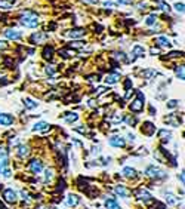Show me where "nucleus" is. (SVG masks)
<instances>
[{"instance_id":"nucleus-1","label":"nucleus","mask_w":185,"mask_h":209,"mask_svg":"<svg viewBox=\"0 0 185 209\" xmlns=\"http://www.w3.org/2000/svg\"><path fill=\"white\" fill-rule=\"evenodd\" d=\"M19 22L22 24V25H25V27H37L38 25V16H37L36 13H33V12H25L22 16H21V19H19Z\"/></svg>"},{"instance_id":"nucleus-2","label":"nucleus","mask_w":185,"mask_h":209,"mask_svg":"<svg viewBox=\"0 0 185 209\" xmlns=\"http://www.w3.org/2000/svg\"><path fill=\"white\" fill-rule=\"evenodd\" d=\"M144 101H145V96L142 95V92H138V98L130 104V110L135 111V113H139L144 110Z\"/></svg>"},{"instance_id":"nucleus-3","label":"nucleus","mask_w":185,"mask_h":209,"mask_svg":"<svg viewBox=\"0 0 185 209\" xmlns=\"http://www.w3.org/2000/svg\"><path fill=\"white\" fill-rule=\"evenodd\" d=\"M145 173H147V176H149V178H161V176L166 175V172H164L163 169L155 167V166H148L147 170H145Z\"/></svg>"},{"instance_id":"nucleus-4","label":"nucleus","mask_w":185,"mask_h":209,"mask_svg":"<svg viewBox=\"0 0 185 209\" xmlns=\"http://www.w3.org/2000/svg\"><path fill=\"white\" fill-rule=\"evenodd\" d=\"M3 199L7 202V203H16L18 202V194L16 191H13L12 188H7L3 191Z\"/></svg>"},{"instance_id":"nucleus-5","label":"nucleus","mask_w":185,"mask_h":209,"mask_svg":"<svg viewBox=\"0 0 185 209\" xmlns=\"http://www.w3.org/2000/svg\"><path fill=\"white\" fill-rule=\"evenodd\" d=\"M7 162H9L7 151L4 148H0V173H1V170H4L7 167Z\"/></svg>"},{"instance_id":"nucleus-6","label":"nucleus","mask_w":185,"mask_h":209,"mask_svg":"<svg viewBox=\"0 0 185 209\" xmlns=\"http://www.w3.org/2000/svg\"><path fill=\"white\" fill-rule=\"evenodd\" d=\"M30 170L33 172V173H40L41 170H43V165H41V162L40 160H31L30 162Z\"/></svg>"},{"instance_id":"nucleus-7","label":"nucleus","mask_w":185,"mask_h":209,"mask_svg":"<svg viewBox=\"0 0 185 209\" xmlns=\"http://www.w3.org/2000/svg\"><path fill=\"white\" fill-rule=\"evenodd\" d=\"M114 190H115V193H117L120 197H126V199H127V197L130 196V190H127L124 185H115Z\"/></svg>"},{"instance_id":"nucleus-8","label":"nucleus","mask_w":185,"mask_h":209,"mask_svg":"<svg viewBox=\"0 0 185 209\" xmlns=\"http://www.w3.org/2000/svg\"><path fill=\"white\" fill-rule=\"evenodd\" d=\"M124 139L121 138V136H111L110 138V145H112V147H124Z\"/></svg>"},{"instance_id":"nucleus-9","label":"nucleus","mask_w":185,"mask_h":209,"mask_svg":"<svg viewBox=\"0 0 185 209\" xmlns=\"http://www.w3.org/2000/svg\"><path fill=\"white\" fill-rule=\"evenodd\" d=\"M12 123H13V117L10 114H6V113L0 114V125L9 126V125H12Z\"/></svg>"},{"instance_id":"nucleus-10","label":"nucleus","mask_w":185,"mask_h":209,"mask_svg":"<svg viewBox=\"0 0 185 209\" xmlns=\"http://www.w3.org/2000/svg\"><path fill=\"white\" fill-rule=\"evenodd\" d=\"M118 80H120V74L118 73H110L105 77V83L107 84H114V83H117Z\"/></svg>"},{"instance_id":"nucleus-11","label":"nucleus","mask_w":185,"mask_h":209,"mask_svg":"<svg viewBox=\"0 0 185 209\" xmlns=\"http://www.w3.org/2000/svg\"><path fill=\"white\" fill-rule=\"evenodd\" d=\"M4 36H6L7 39H13V40H16V39H19V37H21V33H19V31H16V30L7 28V30H4Z\"/></svg>"},{"instance_id":"nucleus-12","label":"nucleus","mask_w":185,"mask_h":209,"mask_svg":"<svg viewBox=\"0 0 185 209\" xmlns=\"http://www.w3.org/2000/svg\"><path fill=\"white\" fill-rule=\"evenodd\" d=\"M154 132H155V126L152 125V123H149V122L144 123V127H142V133H145V135H148V136H151Z\"/></svg>"},{"instance_id":"nucleus-13","label":"nucleus","mask_w":185,"mask_h":209,"mask_svg":"<svg viewBox=\"0 0 185 209\" xmlns=\"http://www.w3.org/2000/svg\"><path fill=\"white\" fill-rule=\"evenodd\" d=\"M46 39H47V36H46L44 33H36V34L31 36V42H37L38 44H40V43H44Z\"/></svg>"},{"instance_id":"nucleus-14","label":"nucleus","mask_w":185,"mask_h":209,"mask_svg":"<svg viewBox=\"0 0 185 209\" xmlns=\"http://www.w3.org/2000/svg\"><path fill=\"white\" fill-rule=\"evenodd\" d=\"M136 197H138V199H141V200H149V199H151V194L148 193L147 190L141 188V190H138V191H136Z\"/></svg>"},{"instance_id":"nucleus-15","label":"nucleus","mask_w":185,"mask_h":209,"mask_svg":"<svg viewBox=\"0 0 185 209\" xmlns=\"http://www.w3.org/2000/svg\"><path fill=\"white\" fill-rule=\"evenodd\" d=\"M65 203H67L68 206H75V205L78 203V197H77L75 194H70V196H67Z\"/></svg>"},{"instance_id":"nucleus-16","label":"nucleus","mask_w":185,"mask_h":209,"mask_svg":"<svg viewBox=\"0 0 185 209\" xmlns=\"http://www.w3.org/2000/svg\"><path fill=\"white\" fill-rule=\"evenodd\" d=\"M30 154V148L27 145H19L18 147V156L19 157H27Z\"/></svg>"},{"instance_id":"nucleus-17","label":"nucleus","mask_w":185,"mask_h":209,"mask_svg":"<svg viewBox=\"0 0 185 209\" xmlns=\"http://www.w3.org/2000/svg\"><path fill=\"white\" fill-rule=\"evenodd\" d=\"M84 34V30L83 28H75V30H71V31H68L67 33V36H70V37H81Z\"/></svg>"},{"instance_id":"nucleus-18","label":"nucleus","mask_w":185,"mask_h":209,"mask_svg":"<svg viewBox=\"0 0 185 209\" xmlns=\"http://www.w3.org/2000/svg\"><path fill=\"white\" fill-rule=\"evenodd\" d=\"M123 175H124L126 178H135V176H136V170H135L133 167H124V169H123Z\"/></svg>"},{"instance_id":"nucleus-19","label":"nucleus","mask_w":185,"mask_h":209,"mask_svg":"<svg viewBox=\"0 0 185 209\" xmlns=\"http://www.w3.org/2000/svg\"><path fill=\"white\" fill-rule=\"evenodd\" d=\"M166 202H167V205H178L179 203V199L175 197L172 193H167L166 194Z\"/></svg>"},{"instance_id":"nucleus-20","label":"nucleus","mask_w":185,"mask_h":209,"mask_svg":"<svg viewBox=\"0 0 185 209\" xmlns=\"http://www.w3.org/2000/svg\"><path fill=\"white\" fill-rule=\"evenodd\" d=\"M105 208H107V209H121V208H120V205H118L114 199H108V200H105Z\"/></svg>"},{"instance_id":"nucleus-21","label":"nucleus","mask_w":185,"mask_h":209,"mask_svg":"<svg viewBox=\"0 0 185 209\" xmlns=\"http://www.w3.org/2000/svg\"><path fill=\"white\" fill-rule=\"evenodd\" d=\"M43 56L46 59H52V56H53V47L52 46H46L44 50H43Z\"/></svg>"},{"instance_id":"nucleus-22","label":"nucleus","mask_w":185,"mask_h":209,"mask_svg":"<svg viewBox=\"0 0 185 209\" xmlns=\"http://www.w3.org/2000/svg\"><path fill=\"white\" fill-rule=\"evenodd\" d=\"M155 43H157L158 46H161V47H167V46L170 44V42H169V39H167V37H157Z\"/></svg>"},{"instance_id":"nucleus-23","label":"nucleus","mask_w":185,"mask_h":209,"mask_svg":"<svg viewBox=\"0 0 185 209\" xmlns=\"http://www.w3.org/2000/svg\"><path fill=\"white\" fill-rule=\"evenodd\" d=\"M133 53H135L136 56H144V55H145V49H144L142 46L136 44V46H133Z\"/></svg>"},{"instance_id":"nucleus-24","label":"nucleus","mask_w":185,"mask_h":209,"mask_svg":"<svg viewBox=\"0 0 185 209\" xmlns=\"http://www.w3.org/2000/svg\"><path fill=\"white\" fill-rule=\"evenodd\" d=\"M158 136H160L163 141H169V139H170V136H172V133H170V132H167L166 129H161V130L158 132Z\"/></svg>"},{"instance_id":"nucleus-25","label":"nucleus","mask_w":185,"mask_h":209,"mask_svg":"<svg viewBox=\"0 0 185 209\" xmlns=\"http://www.w3.org/2000/svg\"><path fill=\"white\" fill-rule=\"evenodd\" d=\"M47 123H46V122H38V123H36V125H34V127H33V130H34V132H37V130H46V129H47Z\"/></svg>"},{"instance_id":"nucleus-26","label":"nucleus","mask_w":185,"mask_h":209,"mask_svg":"<svg viewBox=\"0 0 185 209\" xmlns=\"http://www.w3.org/2000/svg\"><path fill=\"white\" fill-rule=\"evenodd\" d=\"M24 105H25V108H30V110H31V108H36L38 104H37V102H34L33 99H30V98H25V101H24Z\"/></svg>"},{"instance_id":"nucleus-27","label":"nucleus","mask_w":185,"mask_h":209,"mask_svg":"<svg viewBox=\"0 0 185 209\" xmlns=\"http://www.w3.org/2000/svg\"><path fill=\"white\" fill-rule=\"evenodd\" d=\"M175 74H176V77H179L181 80H184V65L176 67V68H175Z\"/></svg>"},{"instance_id":"nucleus-28","label":"nucleus","mask_w":185,"mask_h":209,"mask_svg":"<svg viewBox=\"0 0 185 209\" xmlns=\"http://www.w3.org/2000/svg\"><path fill=\"white\" fill-rule=\"evenodd\" d=\"M166 122H167V123H172L173 126H179V120H176L175 116H169V117L166 119Z\"/></svg>"},{"instance_id":"nucleus-29","label":"nucleus","mask_w":185,"mask_h":209,"mask_svg":"<svg viewBox=\"0 0 185 209\" xmlns=\"http://www.w3.org/2000/svg\"><path fill=\"white\" fill-rule=\"evenodd\" d=\"M0 7L1 9H10L12 7V3L10 1H6V0H0Z\"/></svg>"},{"instance_id":"nucleus-30","label":"nucleus","mask_w":185,"mask_h":209,"mask_svg":"<svg viewBox=\"0 0 185 209\" xmlns=\"http://www.w3.org/2000/svg\"><path fill=\"white\" fill-rule=\"evenodd\" d=\"M64 119H65L67 122H70V123H71V122H75V120L78 119V116H77L75 113H73V114H70V116H65Z\"/></svg>"},{"instance_id":"nucleus-31","label":"nucleus","mask_w":185,"mask_h":209,"mask_svg":"<svg viewBox=\"0 0 185 209\" xmlns=\"http://www.w3.org/2000/svg\"><path fill=\"white\" fill-rule=\"evenodd\" d=\"M83 46H84V42H80V40H78V42L70 43V47H71V49H73V47H83Z\"/></svg>"},{"instance_id":"nucleus-32","label":"nucleus","mask_w":185,"mask_h":209,"mask_svg":"<svg viewBox=\"0 0 185 209\" xmlns=\"http://www.w3.org/2000/svg\"><path fill=\"white\" fill-rule=\"evenodd\" d=\"M53 178V169H46V181H50Z\"/></svg>"},{"instance_id":"nucleus-33","label":"nucleus","mask_w":185,"mask_h":209,"mask_svg":"<svg viewBox=\"0 0 185 209\" xmlns=\"http://www.w3.org/2000/svg\"><path fill=\"white\" fill-rule=\"evenodd\" d=\"M61 53H62V56H65V58H68V56H73L74 55V50H61Z\"/></svg>"},{"instance_id":"nucleus-34","label":"nucleus","mask_w":185,"mask_h":209,"mask_svg":"<svg viewBox=\"0 0 185 209\" xmlns=\"http://www.w3.org/2000/svg\"><path fill=\"white\" fill-rule=\"evenodd\" d=\"M155 19H157V18H155V15H149V16L147 18V24H148V25H152V24L155 22Z\"/></svg>"},{"instance_id":"nucleus-35","label":"nucleus","mask_w":185,"mask_h":209,"mask_svg":"<svg viewBox=\"0 0 185 209\" xmlns=\"http://www.w3.org/2000/svg\"><path fill=\"white\" fill-rule=\"evenodd\" d=\"M175 9H176L178 12L182 13V12H184V3H176V4H175Z\"/></svg>"},{"instance_id":"nucleus-36","label":"nucleus","mask_w":185,"mask_h":209,"mask_svg":"<svg viewBox=\"0 0 185 209\" xmlns=\"http://www.w3.org/2000/svg\"><path fill=\"white\" fill-rule=\"evenodd\" d=\"M176 105H178V101H176V99H172V101L167 102V107H169V108H175Z\"/></svg>"},{"instance_id":"nucleus-37","label":"nucleus","mask_w":185,"mask_h":209,"mask_svg":"<svg viewBox=\"0 0 185 209\" xmlns=\"http://www.w3.org/2000/svg\"><path fill=\"white\" fill-rule=\"evenodd\" d=\"M152 74H155V70H147L142 73V76H145V77H151Z\"/></svg>"},{"instance_id":"nucleus-38","label":"nucleus","mask_w":185,"mask_h":209,"mask_svg":"<svg viewBox=\"0 0 185 209\" xmlns=\"http://www.w3.org/2000/svg\"><path fill=\"white\" fill-rule=\"evenodd\" d=\"M46 73H47V74H53V73H55L53 65H47V67H46Z\"/></svg>"},{"instance_id":"nucleus-39","label":"nucleus","mask_w":185,"mask_h":209,"mask_svg":"<svg viewBox=\"0 0 185 209\" xmlns=\"http://www.w3.org/2000/svg\"><path fill=\"white\" fill-rule=\"evenodd\" d=\"M1 173H3V176H4V178H9V176L12 175V173H10V170H9L7 167H6L4 170H1Z\"/></svg>"},{"instance_id":"nucleus-40","label":"nucleus","mask_w":185,"mask_h":209,"mask_svg":"<svg viewBox=\"0 0 185 209\" xmlns=\"http://www.w3.org/2000/svg\"><path fill=\"white\" fill-rule=\"evenodd\" d=\"M114 56H115L117 59H121V61H124V53H118V52H117V53H114Z\"/></svg>"},{"instance_id":"nucleus-41","label":"nucleus","mask_w":185,"mask_h":209,"mask_svg":"<svg viewBox=\"0 0 185 209\" xmlns=\"http://www.w3.org/2000/svg\"><path fill=\"white\" fill-rule=\"evenodd\" d=\"M182 55V52H172L169 56H172V58H176V56H181Z\"/></svg>"},{"instance_id":"nucleus-42","label":"nucleus","mask_w":185,"mask_h":209,"mask_svg":"<svg viewBox=\"0 0 185 209\" xmlns=\"http://www.w3.org/2000/svg\"><path fill=\"white\" fill-rule=\"evenodd\" d=\"M161 9H163V10H167V12L170 10V7H169V4H166V3H161Z\"/></svg>"},{"instance_id":"nucleus-43","label":"nucleus","mask_w":185,"mask_h":209,"mask_svg":"<svg viewBox=\"0 0 185 209\" xmlns=\"http://www.w3.org/2000/svg\"><path fill=\"white\" fill-rule=\"evenodd\" d=\"M21 196H22V199H24V200H25V199H28V193H27L25 190H22V191H21Z\"/></svg>"},{"instance_id":"nucleus-44","label":"nucleus","mask_w":185,"mask_h":209,"mask_svg":"<svg viewBox=\"0 0 185 209\" xmlns=\"http://www.w3.org/2000/svg\"><path fill=\"white\" fill-rule=\"evenodd\" d=\"M104 4H105V7H114V3L112 1H105Z\"/></svg>"},{"instance_id":"nucleus-45","label":"nucleus","mask_w":185,"mask_h":209,"mask_svg":"<svg viewBox=\"0 0 185 209\" xmlns=\"http://www.w3.org/2000/svg\"><path fill=\"white\" fill-rule=\"evenodd\" d=\"M160 50H158V47H151V53L154 55V53H158Z\"/></svg>"},{"instance_id":"nucleus-46","label":"nucleus","mask_w":185,"mask_h":209,"mask_svg":"<svg viewBox=\"0 0 185 209\" xmlns=\"http://www.w3.org/2000/svg\"><path fill=\"white\" fill-rule=\"evenodd\" d=\"M89 105H90V107H96V101H95V99H90V101H89Z\"/></svg>"},{"instance_id":"nucleus-47","label":"nucleus","mask_w":185,"mask_h":209,"mask_svg":"<svg viewBox=\"0 0 185 209\" xmlns=\"http://www.w3.org/2000/svg\"><path fill=\"white\" fill-rule=\"evenodd\" d=\"M0 49H6V42L0 40Z\"/></svg>"},{"instance_id":"nucleus-48","label":"nucleus","mask_w":185,"mask_h":209,"mask_svg":"<svg viewBox=\"0 0 185 209\" xmlns=\"http://www.w3.org/2000/svg\"><path fill=\"white\" fill-rule=\"evenodd\" d=\"M104 90H105V87H99V89H98V92H96V95H101V93H104Z\"/></svg>"},{"instance_id":"nucleus-49","label":"nucleus","mask_w":185,"mask_h":209,"mask_svg":"<svg viewBox=\"0 0 185 209\" xmlns=\"http://www.w3.org/2000/svg\"><path fill=\"white\" fill-rule=\"evenodd\" d=\"M84 3H98L99 0H83Z\"/></svg>"},{"instance_id":"nucleus-50","label":"nucleus","mask_w":185,"mask_h":209,"mask_svg":"<svg viewBox=\"0 0 185 209\" xmlns=\"http://www.w3.org/2000/svg\"><path fill=\"white\" fill-rule=\"evenodd\" d=\"M118 3H132V0H117Z\"/></svg>"},{"instance_id":"nucleus-51","label":"nucleus","mask_w":185,"mask_h":209,"mask_svg":"<svg viewBox=\"0 0 185 209\" xmlns=\"http://www.w3.org/2000/svg\"><path fill=\"white\" fill-rule=\"evenodd\" d=\"M179 179H181V182L184 184V172H181V175H179Z\"/></svg>"},{"instance_id":"nucleus-52","label":"nucleus","mask_w":185,"mask_h":209,"mask_svg":"<svg viewBox=\"0 0 185 209\" xmlns=\"http://www.w3.org/2000/svg\"><path fill=\"white\" fill-rule=\"evenodd\" d=\"M38 209H50V208H47V206H40Z\"/></svg>"}]
</instances>
